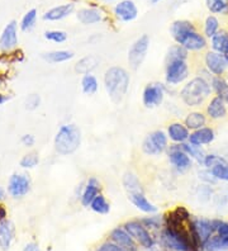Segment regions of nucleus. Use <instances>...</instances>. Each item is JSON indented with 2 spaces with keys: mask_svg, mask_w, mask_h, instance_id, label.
I'll return each mask as SVG.
<instances>
[{
  "mask_svg": "<svg viewBox=\"0 0 228 251\" xmlns=\"http://www.w3.org/2000/svg\"><path fill=\"white\" fill-rule=\"evenodd\" d=\"M167 141H169L167 133H165L161 129L153 131L150 135H147L146 138L143 140L142 151L146 155H150V156L161 155L167 147H169L167 146Z\"/></svg>",
  "mask_w": 228,
  "mask_h": 251,
  "instance_id": "nucleus-4",
  "label": "nucleus"
},
{
  "mask_svg": "<svg viewBox=\"0 0 228 251\" xmlns=\"http://www.w3.org/2000/svg\"><path fill=\"white\" fill-rule=\"evenodd\" d=\"M76 17H77L80 23L85 25H95V23H99V22L103 21L101 12L99 9H95V8H82L77 12Z\"/></svg>",
  "mask_w": 228,
  "mask_h": 251,
  "instance_id": "nucleus-23",
  "label": "nucleus"
},
{
  "mask_svg": "<svg viewBox=\"0 0 228 251\" xmlns=\"http://www.w3.org/2000/svg\"><path fill=\"white\" fill-rule=\"evenodd\" d=\"M192 225H193V230H194V233L195 236H197L198 241H199V244L203 246L204 244H205V241L210 237V235H212V231H213L212 225H210L209 221L202 220V218H198V220L192 221Z\"/></svg>",
  "mask_w": 228,
  "mask_h": 251,
  "instance_id": "nucleus-21",
  "label": "nucleus"
},
{
  "mask_svg": "<svg viewBox=\"0 0 228 251\" xmlns=\"http://www.w3.org/2000/svg\"><path fill=\"white\" fill-rule=\"evenodd\" d=\"M129 75L127 70L121 66H112L104 74V86L114 103H119L127 94L129 88Z\"/></svg>",
  "mask_w": 228,
  "mask_h": 251,
  "instance_id": "nucleus-2",
  "label": "nucleus"
},
{
  "mask_svg": "<svg viewBox=\"0 0 228 251\" xmlns=\"http://www.w3.org/2000/svg\"><path fill=\"white\" fill-rule=\"evenodd\" d=\"M110 241H113L127 251H137V242L126 231L125 227H116L110 232Z\"/></svg>",
  "mask_w": 228,
  "mask_h": 251,
  "instance_id": "nucleus-15",
  "label": "nucleus"
},
{
  "mask_svg": "<svg viewBox=\"0 0 228 251\" xmlns=\"http://www.w3.org/2000/svg\"><path fill=\"white\" fill-rule=\"evenodd\" d=\"M210 46H212V51H216L219 53L225 52V50L228 46V32L225 29L217 32L210 38Z\"/></svg>",
  "mask_w": 228,
  "mask_h": 251,
  "instance_id": "nucleus-27",
  "label": "nucleus"
},
{
  "mask_svg": "<svg viewBox=\"0 0 228 251\" xmlns=\"http://www.w3.org/2000/svg\"><path fill=\"white\" fill-rule=\"evenodd\" d=\"M41 104V98L40 95L37 94H30L28 95V98L25 99V108L28 110H34L40 107Z\"/></svg>",
  "mask_w": 228,
  "mask_h": 251,
  "instance_id": "nucleus-42",
  "label": "nucleus"
},
{
  "mask_svg": "<svg viewBox=\"0 0 228 251\" xmlns=\"http://www.w3.org/2000/svg\"><path fill=\"white\" fill-rule=\"evenodd\" d=\"M158 1H161V0H151L152 4H156V3H158Z\"/></svg>",
  "mask_w": 228,
  "mask_h": 251,
  "instance_id": "nucleus-51",
  "label": "nucleus"
},
{
  "mask_svg": "<svg viewBox=\"0 0 228 251\" xmlns=\"http://www.w3.org/2000/svg\"><path fill=\"white\" fill-rule=\"evenodd\" d=\"M223 161H225L223 157L218 156V155H214V153H209V155H205V157H204L203 165L207 169H212L213 166L218 165V164H221Z\"/></svg>",
  "mask_w": 228,
  "mask_h": 251,
  "instance_id": "nucleus-41",
  "label": "nucleus"
},
{
  "mask_svg": "<svg viewBox=\"0 0 228 251\" xmlns=\"http://www.w3.org/2000/svg\"><path fill=\"white\" fill-rule=\"evenodd\" d=\"M179 145H180V147H181L182 150L188 153L189 156L193 157V159H195L198 162L203 164L204 157H205V152L202 150V147L194 146V145L189 144V142H185V144H179Z\"/></svg>",
  "mask_w": 228,
  "mask_h": 251,
  "instance_id": "nucleus-35",
  "label": "nucleus"
},
{
  "mask_svg": "<svg viewBox=\"0 0 228 251\" xmlns=\"http://www.w3.org/2000/svg\"><path fill=\"white\" fill-rule=\"evenodd\" d=\"M123 227H125L126 231L133 237L134 241H136L137 244H140L142 248H153V245H155V240H153V237H152V235L150 233V231L147 230V227L145 226L142 222H140V221H128V222H126Z\"/></svg>",
  "mask_w": 228,
  "mask_h": 251,
  "instance_id": "nucleus-6",
  "label": "nucleus"
},
{
  "mask_svg": "<svg viewBox=\"0 0 228 251\" xmlns=\"http://www.w3.org/2000/svg\"><path fill=\"white\" fill-rule=\"evenodd\" d=\"M189 77V65L186 60H174L166 62L165 79L169 85H179Z\"/></svg>",
  "mask_w": 228,
  "mask_h": 251,
  "instance_id": "nucleus-5",
  "label": "nucleus"
},
{
  "mask_svg": "<svg viewBox=\"0 0 228 251\" xmlns=\"http://www.w3.org/2000/svg\"><path fill=\"white\" fill-rule=\"evenodd\" d=\"M165 98V86L160 83H151L145 88L142 94L143 105L146 108H155L162 104Z\"/></svg>",
  "mask_w": 228,
  "mask_h": 251,
  "instance_id": "nucleus-9",
  "label": "nucleus"
},
{
  "mask_svg": "<svg viewBox=\"0 0 228 251\" xmlns=\"http://www.w3.org/2000/svg\"><path fill=\"white\" fill-rule=\"evenodd\" d=\"M101 193V181L98 180L97 178H94V176H91V178H89L85 188H84V190H82L81 204L84 205V207H90L91 202L94 201L95 197L99 196Z\"/></svg>",
  "mask_w": 228,
  "mask_h": 251,
  "instance_id": "nucleus-19",
  "label": "nucleus"
},
{
  "mask_svg": "<svg viewBox=\"0 0 228 251\" xmlns=\"http://www.w3.org/2000/svg\"><path fill=\"white\" fill-rule=\"evenodd\" d=\"M190 131L184 123L174 122L167 127V137L170 138L174 144H185L189 141Z\"/></svg>",
  "mask_w": 228,
  "mask_h": 251,
  "instance_id": "nucleus-18",
  "label": "nucleus"
},
{
  "mask_svg": "<svg viewBox=\"0 0 228 251\" xmlns=\"http://www.w3.org/2000/svg\"><path fill=\"white\" fill-rule=\"evenodd\" d=\"M74 57L73 51H66V50H61V51H52V52L45 53L43 58L46 61L51 62V64H60V62H66Z\"/></svg>",
  "mask_w": 228,
  "mask_h": 251,
  "instance_id": "nucleus-30",
  "label": "nucleus"
},
{
  "mask_svg": "<svg viewBox=\"0 0 228 251\" xmlns=\"http://www.w3.org/2000/svg\"><path fill=\"white\" fill-rule=\"evenodd\" d=\"M213 176L217 179V180H225L228 181V161L225 160L223 162L218 164V165L213 166L210 169Z\"/></svg>",
  "mask_w": 228,
  "mask_h": 251,
  "instance_id": "nucleus-37",
  "label": "nucleus"
},
{
  "mask_svg": "<svg viewBox=\"0 0 228 251\" xmlns=\"http://www.w3.org/2000/svg\"><path fill=\"white\" fill-rule=\"evenodd\" d=\"M97 251H127V250H125V249L121 248L119 245L114 244L113 241H106L104 242L103 245L99 246V249H98Z\"/></svg>",
  "mask_w": 228,
  "mask_h": 251,
  "instance_id": "nucleus-43",
  "label": "nucleus"
},
{
  "mask_svg": "<svg viewBox=\"0 0 228 251\" xmlns=\"http://www.w3.org/2000/svg\"><path fill=\"white\" fill-rule=\"evenodd\" d=\"M128 198H129V201L133 203V205L136 208L145 212V213H156V212H157V207H156L155 204H152L143 193L128 194Z\"/></svg>",
  "mask_w": 228,
  "mask_h": 251,
  "instance_id": "nucleus-24",
  "label": "nucleus"
},
{
  "mask_svg": "<svg viewBox=\"0 0 228 251\" xmlns=\"http://www.w3.org/2000/svg\"><path fill=\"white\" fill-rule=\"evenodd\" d=\"M8 97H6V95H4V94H1V93H0V105L1 104H4V103H5L6 100H8Z\"/></svg>",
  "mask_w": 228,
  "mask_h": 251,
  "instance_id": "nucleus-48",
  "label": "nucleus"
},
{
  "mask_svg": "<svg viewBox=\"0 0 228 251\" xmlns=\"http://www.w3.org/2000/svg\"><path fill=\"white\" fill-rule=\"evenodd\" d=\"M212 79L197 76L184 85L180 92V98L188 107H199L207 100L212 94Z\"/></svg>",
  "mask_w": 228,
  "mask_h": 251,
  "instance_id": "nucleus-1",
  "label": "nucleus"
},
{
  "mask_svg": "<svg viewBox=\"0 0 228 251\" xmlns=\"http://www.w3.org/2000/svg\"><path fill=\"white\" fill-rule=\"evenodd\" d=\"M98 88H99V84H98V79L88 74V75H84L81 79V89L82 92L85 93L86 95H93L98 92Z\"/></svg>",
  "mask_w": 228,
  "mask_h": 251,
  "instance_id": "nucleus-31",
  "label": "nucleus"
},
{
  "mask_svg": "<svg viewBox=\"0 0 228 251\" xmlns=\"http://www.w3.org/2000/svg\"><path fill=\"white\" fill-rule=\"evenodd\" d=\"M222 55L225 56V57H226V60H227V61H228V46H227V49L225 50V52H223Z\"/></svg>",
  "mask_w": 228,
  "mask_h": 251,
  "instance_id": "nucleus-50",
  "label": "nucleus"
},
{
  "mask_svg": "<svg viewBox=\"0 0 228 251\" xmlns=\"http://www.w3.org/2000/svg\"><path fill=\"white\" fill-rule=\"evenodd\" d=\"M189 56V51L182 47L181 45H174L169 49L166 53V62L174 61V60H186Z\"/></svg>",
  "mask_w": 228,
  "mask_h": 251,
  "instance_id": "nucleus-32",
  "label": "nucleus"
},
{
  "mask_svg": "<svg viewBox=\"0 0 228 251\" xmlns=\"http://www.w3.org/2000/svg\"><path fill=\"white\" fill-rule=\"evenodd\" d=\"M15 236V227L12 221L8 218L0 222V248L1 250H9L14 241Z\"/></svg>",
  "mask_w": 228,
  "mask_h": 251,
  "instance_id": "nucleus-20",
  "label": "nucleus"
},
{
  "mask_svg": "<svg viewBox=\"0 0 228 251\" xmlns=\"http://www.w3.org/2000/svg\"><path fill=\"white\" fill-rule=\"evenodd\" d=\"M143 225L146 227H151V228H158L160 225H161L162 220L160 217H150V218H145V220L141 221Z\"/></svg>",
  "mask_w": 228,
  "mask_h": 251,
  "instance_id": "nucleus-44",
  "label": "nucleus"
},
{
  "mask_svg": "<svg viewBox=\"0 0 228 251\" xmlns=\"http://www.w3.org/2000/svg\"><path fill=\"white\" fill-rule=\"evenodd\" d=\"M105 1H114V0H105Z\"/></svg>",
  "mask_w": 228,
  "mask_h": 251,
  "instance_id": "nucleus-52",
  "label": "nucleus"
},
{
  "mask_svg": "<svg viewBox=\"0 0 228 251\" xmlns=\"http://www.w3.org/2000/svg\"><path fill=\"white\" fill-rule=\"evenodd\" d=\"M216 138V132L212 127H202V128L193 131L189 136V144L194 145V146H204V145H209L214 141Z\"/></svg>",
  "mask_w": 228,
  "mask_h": 251,
  "instance_id": "nucleus-16",
  "label": "nucleus"
},
{
  "mask_svg": "<svg viewBox=\"0 0 228 251\" xmlns=\"http://www.w3.org/2000/svg\"><path fill=\"white\" fill-rule=\"evenodd\" d=\"M30 180L25 174H13L8 181V192L13 198H22L29 192Z\"/></svg>",
  "mask_w": 228,
  "mask_h": 251,
  "instance_id": "nucleus-12",
  "label": "nucleus"
},
{
  "mask_svg": "<svg viewBox=\"0 0 228 251\" xmlns=\"http://www.w3.org/2000/svg\"><path fill=\"white\" fill-rule=\"evenodd\" d=\"M40 162V157L36 152H29L21 159V166L25 169H33Z\"/></svg>",
  "mask_w": 228,
  "mask_h": 251,
  "instance_id": "nucleus-39",
  "label": "nucleus"
},
{
  "mask_svg": "<svg viewBox=\"0 0 228 251\" xmlns=\"http://www.w3.org/2000/svg\"><path fill=\"white\" fill-rule=\"evenodd\" d=\"M23 251H41V249L40 246L37 245V244H34V242H29V244H27V245L25 246Z\"/></svg>",
  "mask_w": 228,
  "mask_h": 251,
  "instance_id": "nucleus-46",
  "label": "nucleus"
},
{
  "mask_svg": "<svg viewBox=\"0 0 228 251\" xmlns=\"http://www.w3.org/2000/svg\"><path fill=\"white\" fill-rule=\"evenodd\" d=\"M98 64H99V61H98L97 57H94V56H85L81 60H79L77 64L75 65V71L77 74H81V75H88V74H90L91 71L97 68Z\"/></svg>",
  "mask_w": 228,
  "mask_h": 251,
  "instance_id": "nucleus-28",
  "label": "nucleus"
},
{
  "mask_svg": "<svg viewBox=\"0 0 228 251\" xmlns=\"http://www.w3.org/2000/svg\"><path fill=\"white\" fill-rule=\"evenodd\" d=\"M18 45V28L17 22H9L0 36V49L3 51H12Z\"/></svg>",
  "mask_w": 228,
  "mask_h": 251,
  "instance_id": "nucleus-14",
  "label": "nucleus"
},
{
  "mask_svg": "<svg viewBox=\"0 0 228 251\" xmlns=\"http://www.w3.org/2000/svg\"><path fill=\"white\" fill-rule=\"evenodd\" d=\"M8 218V212H6V208L3 204H0V222Z\"/></svg>",
  "mask_w": 228,
  "mask_h": 251,
  "instance_id": "nucleus-47",
  "label": "nucleus"
},
{
  "mask_svg": "<svg viewBox=\"0 0 228 251\" xmlns=\"http://www.w3.org/2000/svg\"><path fill=\"white\" fill-rule=\"evenodd\" d=\"M207 116L209 117L210 120L213 121H219L226 118L228 114L227 110V104H226L225 101L222 99L219 98V97H213L209 101H208L207 104Z\"/></svg>",
  "mask_w": 228,
  "mask_h": 251,
  "instance_id": "nucleus-17",
  "label": "nucleus"
},
{
  "mask_svg": "<svg viewBox=\"0 0 228 251\" xmlns=\"http://www.w3.org/2000/svg\"><path fill=\"white\" fill-rule=\"evenodd\" d=\"M74 3H67V4H62V5L55 6V8H51L50 10L43 14V19L45 21H50V22H56V21H61V19L66 18L74 12Z\"/></svg>",
  "mask_w": 228,
  "mask_h": 251,
  "instance_id": "nucleus-22",
  "label": "nucleus"
},
{
  "mask_svg": "<svg viewBox=\"0 0 228 251\" xmlns=\"http://www.w3.org/2000/svg\"><path fill=\"white\" fill-rule=\"evenodd\" d=\"M207 8L213 14H228V0H205Z\"/></svg>",
  "mask_w": 228,
  "mask_h": 251,
  "instance_id": "nucleus-34",
  "label": "nucleus"
},
{
  "mask_svg": "<svg viewBox=\"0 0 228 251\" xmlns=\"http://www.w3.org/2000/svg\"><path fill=\"white\" fill-rule=\"evenodd\" d=\"M219 31V21L214 16H209L204 23V36L212 38Z\"/></svg>",
  "mask_w": 228,
  "mask_h": 251,
  "instance_id": "nucleus-36",
  "label": "nucleus"
},
{
  "mask_svg": "<svg viewBox=\"0 0 228 251\" xmlns=\"http://www.w3.org/2000/svg\"><path fill=\"white\" fill-rule=\"evenodd\" d=\"M81 144V131L75 125L61 126L55 136V150L60 155H71Z\"/></svg>",
  "mask_w": 228,
  "mask_h": 251,
  "instance_id": "nucleus-3",
  "label": "nucleus"
},
{
  "mask_svg": "<svg viewBox=\"0 0 228 251\" xmlns=\"http://www.w3.org/2000/svg\"><path fill=\"white\" fill-rule=\"evenodd\" d=\"M73 1H77V0H73Z\"/></svg>",
  "mask_w": 228,
  "mask_h": 251,
  "instance_id": "nucleus-53",
  "label": "nucleus"
},
{
  "mask_svg": "<svg viewBox=\"0 0 228 251\" xmlns=\"http://www.w3.org/2000/svg\"><path fill=\"white\" fill-rule=\"evenodd\" d=\"M36 19H37V9H30L25 13L23 18H22L21 22V28L22 31H29L32 29L36 23Z\"/></svg>",
  "mask_w": 228,
  "mask_h": 251,
  "instance_id": "nucleus-38",
  "label": "nucleus"
},
{
  "mask_svg": "<svg viewBox=\"0 0 228 251\" xmlns=\"http://www.w3.org/2000/svg\"><path fill=\"white\" fill-rule=\"evenodd\" d=\"M123 185H125V189L127 190L128 194L143 193L142 185L133 173H126L125 176H123Z\"/></svg>",
  "mask_w": 228,
  "mask_h": 251,
  "instance_id": "nucleus-29",
  "label": "nucleus"
},
{
  "mask_svg": "<svg viewBox=\"0 0 228 251\" xmlns=\"http://www.w3.org/2000/svg\"><path fill=\"white\" fill-rule=\"evenodd\" d=\"M212 89L216 93L217 97L222 99L226 104L228 105V81L223 76H213L212 77Z\"/></svg>",
  "mask_w": 228,
  "mask_h": 251,
  "instance_id": "nucleus-26",
  "label": "nucleus"
},
{
  "mask_svg": "<svg viewBox=\"0 0 228 251\" xmlns=\"http://www.w3.org/2000/svg\"><path fill=\"white\" fill-rule=\"evenodd\" d=\"M169 160L179 173H185L192 168V157L182 150L179 144H174L169 147Z\"/></svg>",
  "mask_w": 228,
  "mask_h": 251,
  "instance_id": "nucleus-8",
  "label": "nucleus"
},
{
  "mask_svg": "<svg viewBox=\"0 0 228 251\" xmlns=\"http://www.w3.org/2000/svg\"><path fill=\"white\" fill-rule=\"evenodd\" d=\"M4 198H5V192H4L3 188L0 187V201H4Z\"/></svg>",
  "mask_w": 228,
  "mask_h": 251,
  "instance_id": "nucleus-49",
  "label": "nucleus"
},
{
  "mask_svg": "<svg viewBox=\"0 0 228 251\" xmlns=\"http://www.w3.org/2000/svg\"><path fill=\"white\" fill-rule=\"evenodd\" d=\"M184 125L188 127L189 131H197V129L202 128V127H205V125H207V116L202 113V112H197V110L190 112L186 116Z\"/></svg>",
  "mask_w": 228,
  "mask_h": 251,
  "instance_id": "nucleus-25",
  "label": "nucleus"
},
{
  "mask_svg": "<svg viewBox=\"0 0 228 251\" xmlns=\"http://www.w3.org/2000/svg\"><path fill=\"white\" fill-rule=\"evenodd\" d=\"M204 64L213 76H222L228 68V61L226 60L225 56L222 53L216 52V51H208L205 53Z\"/></svg>",
  "mask_w": 228,
  "mask_h": 251,
  "instance_id": "nucleus-10",
  "label": "nucleus"
},
{
  "mask_svg": "<svg viewBox=\"0 0 228 251\" xmlns=\"http://www.w3.org/2000/svg\"><path fill=\"white\" fill-rule=\"evenodd\" d=\"M45 38L55 43H64L67 40V33L65 31H47L45 32Z\"/></svg>",
  "mask_w": 228,
  "mask_h": 251,
  "instance_id": "nucleus-40",
  "label": "nucleus"
},
{
  "mask_svg": "<svg viewBox=\"0 0 228 251\" xmlns=\"http://www.w3.org/2000/svg\"><path fill=\"white\" fill-rule=\"evenodd\" d=\"M114 16L121 22H132L138 17V8L133 0H121L114 6Z\"/></svg>",
  "mask_w": 228,
  "mask_h": 251,
  "instance_id": "nucleus-13",
  "label": "nucleus"
},
{
  "mask_svg": "<svg viewBox=\"0 0 228 251\" xmlns=\"http://www.w3.org/2000/svg\"><path fill=\"white\" fill-rule=\"evenodd\" d=\"M21 141L25 147H32L34 145V137L32 135H23Z\"/></svg>",
  "mask_w": 228,
  "mask_h": 251,
  "instance_id": "nucleus-45",
  "label": "nucleus"
},
{
  "mask_svg": "<svg viewBox=\"0 0 228 251\" xmlns=\"http://www.w3.org/2000/svg\"><path fill=\"white\" fill-rule=\"evenodd\" d=\"M90 208L95 212V213H99V215H106L109 213L110 211V204L108 203V201L105 199V197L103 194H99L94 198V201L91 202Z\"/></svg>",
  "mask_w": 228,
  "mask_h": 251,
  "instance_id": "nucleus-33",
  "label": "nucleus"
},
{
  "mask_svg": "<svg viewBox=\"0 0 228 251\" xmlns=\"http://www.w3.org/2000/svg\"><path fill=\"white\" fill-rule=\"evenodd\" d=\"M177 45H181L182 47H185L188 51H193V52H197V51H202L207 47V37L204 34H201L197 29H193V31L188 32L186 34L180 38L177 41Z\"/></svg>",
  "mask_w": 228,
  "mask_h": 251,
  "instance_id": "nucleus-11",
  "label": "nucleus"
},
{
  "mask_svg": "<svg viewBox=\"0 0 228 251\" xmlns=\"http://www.w3.org/2000/svg\"><path fill=\"white\" fill-rule=\"evenodd\" d=\"M150 47V38L147 34H143L137 38L128 51V64L133 70H137L143 64Z\"/></svg>",
  "mask_w": 228,
  "mask_h": 251,
  "instance_id": "nucleus-7",
  "label": "nucleus"
}]
</instances>
